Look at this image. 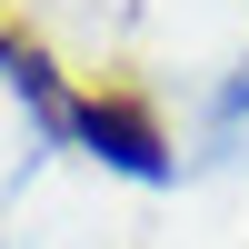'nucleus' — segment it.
Instances as JSON below:
<instances>
[{
	"mask_svg": "<svg viewBox=\"0 0 249 249\" xmlns=\"http://www.w3.org/2000/svg\"><path fill=\"white\" fill-rule=\"evenodd\" d=\"M80 140H90L100 160H120V170H140V179L160 170V120L140 110V100H80Z\"/></svg>",
	"mask_w": 249,
	"mask_h": 249,
	"instance_id": "1",
	"label": "nucleus"
}]
</instances>
